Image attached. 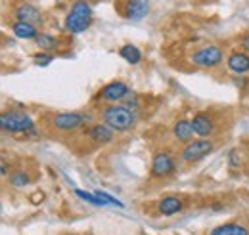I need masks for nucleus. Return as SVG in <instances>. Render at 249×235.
Wrapping results in <instances>:
<instances>
[{
    "label": "nucleus",
    "instance_id": "obj_1",
    "mask_svg": "<svg viewBox=\"0 0 249 235\" xmlns=\"http://www.w3.org/2000/svg\"><path fill=\"white\" fill-rule=\"evenodd\" d=\"M92 23V8L87 0H77L67 17H65V29L69 31L71 34H79L83 31H87Z\"/></svg>",
    "mask_w": 249,
    "mask_h": 235
},
{
    "label": "nucleus",
    "instance_id": "obj_2",
    "mask_svg": "<svg viewBox=\"0 0 249 235\" xmlns=\"http://www.w3.org/2000/svg\"><path fill=\"white\" fill-rule=\"evenodd\" d=\"M102 120L115 132H126L134 126L136 117L126 105H109L102 111Z\"/></svg>",
    "mask_w": 249,
    "mask_h": 235
},
{
    "label": "nucleus",
    "instance_id": "obj_3",
    "mask_svg": "<svg viewBox=\"0 0 249 235\" xmlns=\"http://www.w3.org/2000/svg\"><path fill=\"white\" fill-rule=\"evenodd\" d=\"M0 126L10 134H29L35 132L33 118L23 111H4L0 117Z\"/></svg>",
    "mask_w": 249,
    "mask_h": 235
},
{
    "label": "nucleus",
    "instance_id": "obj_4",
    "mask_svg": "<svg viewBox=\"0 0 249 235\" xmlns=\"http://www.w3.org/2000/svg\"><path fill=\"white\" fill-rule=\"evenodd\" d=\"M222 58H224L222 50L218 46H215V44H211V46H203L197 52H194L190 61L196 67H201V69H215V67H218L222 63Z\"/></svg>",
    "mask_w": 249,
    "mask_h": 235
},
{
    "label": "nucleus",
    "instance_id": "obj_5",
    "mask_svg": "<svg viewBox=\"0 0 249 235\" xmlns=\"http://www.w3.org/2000/svg\"><path fill=\"white\" fill-rule=\"evenodd\" d=\"M213 149H215V144L211 140H192L182 147L180 159H182V163L192 165V163H197V161L205 159Z\"/></svg>",
    "mask_w": 249,
    "mask_h": 235
},
{
    "label": "nucleus",
    "instance_id": "obj_6",
    "mask_svg": "<svg viewBox=\"0 0 249 235\" xmlns=\"http://www.w3.org/2000/svg\"><path fill=\"white\" fill-rule=\"evenodd\" d=\"M89 120L90 117L85 113H58L52 118V126L58 132H75L81 126H85Z\"/></svg>",
    "mask_w": 249,
    "mask_h": 235
},
{
    "label": "nucleus",
    "instance_id": "obj_7",
    "mask_svg": "<svg viewBox=\"0 0 249 235\" xmlns=\"http://www.w3.org/2000/svg\"><path fill=\"white\" fill-rule=\"evenodd\" d=\"M177 170V163L173 159V155L169 151H157L154 155V161H152V176L154 178H167L171 176L173 172Z\"/></svg>",
    "mask_w": 249,
    "mask_h": 235
},
{
    "label": "nucleus",
    "instance_id": "obj_8",
    "mask_svg": "<svg viewBox=\"0 0 249 235\" xmlns=\"http://www.w3.org/2000/svg\"><path fill=\"white\" fill-rule=\"evenodd\" d=\"M14 17L16 21H27L33 25H40L42 23V14L38 8H35L29 2H21L14 8Z\"/></svg>",
    "mask_w": 249,
    "mask_h": 235
},
{
    "label": "nucleus",
    "instance_id": "obj_9",
    "mask_svg": "<svg viewBox=\"0 0 249 235\" xmlns=\"http://www.w3.org/2000/svg\"><path fill=\"white\" fill-rule=\"evenodd\" d=\"M150 12V0H126L123 6V16L130 21H140Z\"/></svg>",
    "mask_w": 249,
    "mask_h": 235
},
{
    "label": "nucleus",
    "instance_id": "obj_10",
    "mask_svg": "<svg viewBox=\"0 0 249 235\" xmlns=\"http://www.w3.org/2000/svg\"><path fill=\"white\" fill-rule=\"evenodd\" d=\"M128 94H130L128 86H126L124 83H119V81H113V83L106 84L104 88L100 90V98H102L104 101H113V103L123 101Z\"/></svg>",
    "mask_w": 249,
    "mask_h": 235
},
{
    "label": "nucleus",
    "instance_id": "obj_11",
    "mask_svg": "<svg viewBox=\"0 0 249 235\" xmlns=\"http://www.w3.org/2000/svg\"><path fill=\"white\" fill-rule=\"evenodd\" d=\"M89 138L92 140L94 144H98V146H106V144H111V142H113L115 130H113L111 126H107L106 122H98V124L90 126Z\"/></svg>",
    "mask_w": 249,
    "mask_h": 235
},
{
    "label": "nucleus",
    "instance_id": "obj_12",
    "mask_svg": "<svg viewBox=\"0 0 249 235\" xmlns=\"http://www.w3.org/2000/svg\"><path fill=\"white\" fill-rule=\"evenodd\" d=\"M192 128L197 136H211L215 132V122H213V117L209 113H196L194 118H192Z\"/></svg>",
    "mask_w": 249,
    "mask_h": 235
},
{
    "label": "nucleus",
    "instance_id": "obj_13",
    "mask_svg": "<svg viewBox=\"0 0 249 235\" xmlns=\"http://www.w3.org/2000/svg\"><path fill=\"white\" fill-rule=\"evenodd\" d=\"M228 69L236 75H246L249 73V54L248 52H232L228 56Z\"/></svg>",
    "mask_w": 249,
    "mask_h": 235
},
{
    "label": "nucleus",
    "instance_id": "obj_14",
    "mask_svg": "<svg viewBox=\"0 0 249 235\" xmlns=\"http://www.w3.org/2000/svg\"><path fill=\"white\" fill-rule=\"evenodd\" d=\"M182 199L180 197H175V195H169V197H163L159 203H157V212L163 214V216H175L182 210Z\"/></svg>",
    "mask_w": 249,
    "mask_h": 235
},
{
    "label": "nucleus",
    "instance_id": "obj_15",
    "mask_svg": "<svg viewBox=\"0 0 249 235\" xmlns=\"http://www.w3.org/2000/svg\"><path fill=\"white\" fill-rule=\"evenodd\" d=\"M173 136L177 142H182V144H188L192 142V136H194V128H192V120H186V118H180L175 122L173 126Z\"/></svg>",
    "mask_w": 249,
    "mask_h": 235
},
{
    "label": "nucleus",
    "instance_id": "obj_16",
    "mask_svg": "<svg viewBox=\"0 0 249 235\" xmlns=\"http://www.w3.org/2000/svg\"><path fill=\"white\" fill-rule=\"evenodd\" d=\"M12 33H14L18 38H23V40H31V38H36V36H38L36 25L27 23V21H16V23H12Z\"/></svg>",
    "mask_w": 249,
    "mask_h": 235
},
{
    "label": "nucleus",
    "instance_id": "obj_17",
    "mask_svg": "<svg viewBox=\"0 0 249 235\" xmlns=\"http://www.w3.org/2000/svg\"><path fill=\"white\" fill-rule=\"evenodd\" d=\"M35 42H36V46H38L42 52H52V50H56V48L60 46V40H58L56 36H52V34H46V33H40V34L35 38Z\"/></svg>",
    "mask_w": 249,
    "mask_h": 235
},
{
    "label": "nucleus",
    "instance_id": "obj_18",
    "mask_svg": "<svg viewBox=\"0 0 249 235\" xmlns=\"http://www.w3.org/2000/svg\"><path fill=\"white\" fill-rule=\"evenodd\" d=\"M209 235H249V232L246 226H240V224H224L215 228Z\"/></svg>",
    "mask_w": 249,
    "mask_h": 235
},
{
    "label": "nucleus",
    "instance_id": "obj_19",
    "mask_svg": "<svg viewBox=\"0 0 249 235\" xmlns=\"http://www.w3.org/2000/svg\"><path fill=\"white\" fill-rule=\"evenodd\" d=\"M119 56H121L126 63H130V65H138L140 59H142V52H140L136 46H132V44H124L123 48L119 50Z\"/></svg>",
    "mask_w": 249,
    "mask_h": 235
},
{
    "label": "nucleus",
    "instance_id": "obj_20",
    "mask_svg": "<svg viewBox=\"0 0 249 235\" xmlns=\"http://www.w3.org/2000/svg\"><path fill=\"white\" fill-rule=\"evenodd\" d=\"M75 195L77 197H81L83 201H87V203H90L94 206H106L107 203L104 201V199H100L96 193H89V191H83V189H75Z\"/></svg>",
    "mask_w": 249,
    "mask_h": 235
},
{
    "label": "nucleus",
    "instance_id": "obj_21",
    "mask_svg": "<svg viewBox=\"0 0 249 235\" xmlns=\"http://www.w3.org/2000/svg\"><path fill=\"white\" fill-rule=\"evenodd\" d=\"M29 182H31V178H29V174H27L25 170H16V172L10 174V184H12L14 187H23V185H27Z\"/></svg>",
    "mask_w": 249,
    "mask_h": 235
},
{
    "label": "nucleus",
    "instance_id": "obj_22",
    "mask_svg": "<svg viewBox=\"0 0 249 235\" xmlns=\"http://www.w3.org/2000/svg\"><path fill=\"white\" fill-rule=\"evenodd\" d=\"M50 61H54V54L48 52V54H36L35 56V63L36 65H48Z\"/></svg>",
    "mask_w": 249,
    "mask_h": 235
},
{
    "label": "nucleus",
    "instance_id": "obj_23",
    "mask_svg": "<svg viewBox=\"0 0 249 235\" xmlns=\"http://www.w3.org/2000/svg\"><path fill=\"white\" fill-rule=\"evenodd\" d=\"M96 195L100 197V199H104L107 205H113V206H123V203L121 201H117V199H113L109 193H104V191H96Z\"/></svg>",
    "mask_w": 249,
    "mask_h": 235
},
{
    "label": "nucleus",
    "instance_id": "obj_24",
    "mask_svg": "<svg viewBox=\"0 0 249 235\" xmlns=\"http://www.w3.org/2000/svg\"><path fill=\"white\" fill-rule=\"evenodd\" d=\"M230 167H232V168L238 167V151H236V149L230 151Z\"/></svg>",
    "mask_w": 249,
    "mask_h": 235
},
{
    "label": "nucleus",
    "instance_id": "obj_25",
    "mask_svg": "<svg viewBox=\"0 0 249 235\" xmlns=\"http://www.w3.org/2000/svg\"><path fill=\"white\" fill-rule=\"evenodd\" d=\"M240 44H242V50H244V52H248V54H249V33H248V34H244V36H242V42H240Z\"/></svg>",
    "mask_w": 249,
    "mask_h": 235
},
{
    "label": "nucleus",
    "instance_id": "obj_26",
    "mask_svg": "<svg viewBox=\"0 0 249 235\" xmlns=\"http://www.w3.org/2000/svg\"><path fill=\"white\" fill-rule=\"evenodd\" d=\"M0 172H2V176H6V174H8V165H6L4 161H2V170H0Z\"/></svg>",
    "mask_w": 249,
    "mask_h": 235
}]
</instances>
